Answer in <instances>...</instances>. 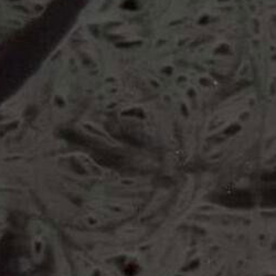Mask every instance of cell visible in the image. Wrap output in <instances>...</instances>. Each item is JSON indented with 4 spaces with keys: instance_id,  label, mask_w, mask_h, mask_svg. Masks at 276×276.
I'll list each match as a JSON object with an SVG mask.
<instances>
[{
    "instance_id": "2",
    "label": "cell",
    "mask_w": 276,
    "mask_h": 276,
    "mask_svg": "<svg viewBox=\"0 0 276 276\" xmlns=\"http://www.w3.org/2000/svg\"><path fill=\"white\" fill-rule=\"evenodd\" d=\"M15 252V239L13 235L6 234L0 241V257L7 260Z\"/></svg>"
},
{
    "instance_id": "1",
    "label": "cell",
    "mask_w": 276,
    "mask_h": 276,
    "mask_svg": "<svg viewBox=\"0 0 276 276\" xmlns=\"http://www.w3.org/2000/svg\"><path fill=\"white\" fill-rule=\"evenodd\" d=\"M220 201L229 207H251L253 205L252 195L247 191H234L222 196Z\"/></svg>"
}]
</instances>
